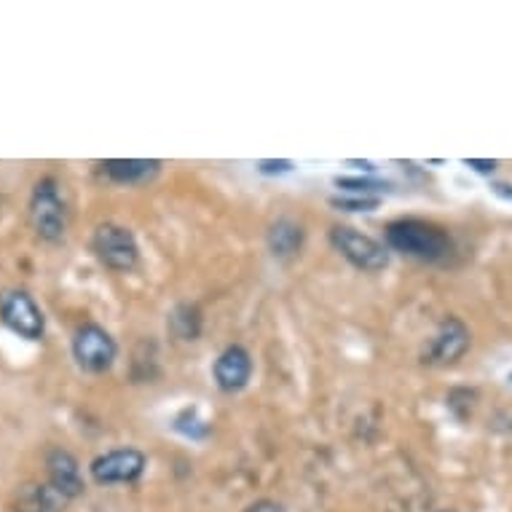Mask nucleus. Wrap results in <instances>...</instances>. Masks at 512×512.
<instances>
[{
  "mask_svg": "<svg viewBox=\"0 0 512 512\" xmlns=\"http://www.w3.org/2000/svg\"><path fill=\"white\" fill-rule=\"evenodd\" d=\"M252 376V360L242 346H228L215 360V381L223 392H239Z\"/></svg>",
  "mask_w": 512,
  "mask_h": 512,
  "instance_id": "9d476101",
  "label": "nucleus"
},
{
  "mask_svg": "<svg viewBox=\"0 0 512 512\" xmlns=\"http://www.w3.org/2000/svg\"><path fill=\"white\" fill-rule=\"evenodd\" d=\"M102 172L113 180V183H143L148 177L159 172L161 161H148V159H110L100 164Z\"/></svg>",
  "mask_w": 512,
  "mask_h": 512,
  "instance_id": "9b49d317",
  "label": "nucleus"
},
{
  "mask_svg": "<svg viewBox=\"0 0 512 512\" xmlns=\"http://www.w3.org/2000/svg\"><path fill=\"white\" fill-rule=\"evenodd\" d=\"M330 242L346 261L362 271H381L389 266V252L384 244L368 234H360L357 228L336 226L330 231Z\"/></svg>",
  "mask_w": 512,
  "mask_h": 512,
  "instance_id": "39448f33",
  "label": "nucleus"
},
{
  "mask_svg": "<svg viewBox=\"0 0 512 512\" xmlns=\"http://www.w3.org/2000/svg\"><path fill=\"white\" fill-rule=\"evenodd\" d=\"M387 244L392 250L408 255V258L427 263L445 261L451 255V250H454V242H451V236H448L445 228L419 218H403L389 223Z\"/></svg>",
  "mask_w": 512,
  "mask_h": 512,
  "instance_id": "f257e3e1",
  "label": "nucleus"
},
{
  "mask_svg": "<svg viewBox=\"0 0 512 512\" xmlns=\"http://www.w3.org/2000/svg\"><path fill=\"white\" fill-rule=\"evenodd\" d=\"M333 204L336 207H341V210L346 212H370L376 210L378 207V199H368V196H338V199H333Z\"/></svg>",
  "mask_w": 512,
  "mask_h": 512,
  "instance_id": "dca6fc26",
  "label": "nucleus"
},
{
  "mask_svg": "<svg viewBox=\"0 0 512 512\" xmlns=\"http://www.w3.org/2000/svg\"><path fill=\"white\" fill-rule=\"evenodd\" d=\"M118 346L108 330L100 325H81L73 338V357L84 370L89 373H105V370L116 362Z\"/></svg>",
  "mask_w": 512,
  "mask_h": 512,
  "instance_id": "423d86ee",
  "label": "nucleus"
},
{
  "mask_svg": "<svg viewBox=\"0 0 512 512\" xmlns=\"http://www.w3.org/2000/svg\"><path fill=\"white\" fill-rule=\"evenodd\" d=\"M301 239H303L301 226H295V223H290V220H279L269 234V244L277 258H290L293 252H298Z\"/></svg>",
  "mask_w": 512,
  "mask_h": 512,
  "instance_id": "ddd939ff",
  "label": "nucleus"
},
{
  "mask_svg": "<svg viewBox=\"0 0 512 512\" xmlns=\"http://www.w3.org/2000/svg\"><path fill=\"white\" fill-rule=\"evenodd\" d=\"M92 250L97 261L110 271H132L140 261V247L135 234L118 223H102L92 236Z\"/></svg>",
  "mask_w": 512,
  "mask_h": 512,
  "instance_id": "7ed1b4c3",
  "label": "nucleus"
},
{
  "mask_svg": "<svg viewBox=\"0 0 512 512\" xmlns=\"http://www.w3.org/2000/svg\"><path fill=\"white\" fill-rule=\"evenodd\" d=\"M467 167H472L475 172H483V175H491L496 169V161H478V159H467L464 161Z\"/></svg>",
  "mask_w": 512,
  "mask_h": 512,
  "instance_id": "6ab92c4d",
  "label": "nucleus"
},
{
  "mask_svg": "<svg viewBox=\"0 0 512 512\" xmlns=\"http://www.w3.org/2000/svg\"><path fill=\"white\" fill-rule=\"evenodd\" d=\"M65 496L57 494L51 486H38L30 483L19 491L17 499V512H62L65 507Z\"/></svg>",
  "mask_w": 512,
  "mask_h": 512,
  "instance_id": "f8f14e48",
  "label": "nucleus"
},
{
  "mask_svg": "<svg viewBox=\"0 0 512 512\" xmlns=\"http://www.w3.org/2000/svg\"><path fill=\"white\" fill-rule=\"evenodd\" d=\"M30 223L43 242H59L68 231V210L54 177L38 180L30 196Z\"/></svg>",
  "mask_w": 512,
  "mask_h": 512,
  "instance_id": "f03ea898",
  "label": "nucleus"
},
{
  "mask_svg": "<svg viewBox=\"0 0 512 512\" xmlns=\"http://www.w3.org/2000/svg\"><path fill=\"white\" fill-rule=\"evenodd\" d=\"M172 427H175L180 435L191 437V440H202V437L210 435V424L204 419H199V411H194V408H188V411L180 413Z\"/></svg>",
  "mask_w": 512,
  "mask_h": 512,
  "instance_id": "2eb2a0df",
  "label": "nucleus"
},
{
  "mask_svg": "<svg viewBox=\"0 0 512 512\" xmlns=\"http://www.w3.org/2000/svg\"><path fill=\"white\" fill-rule=\"evenodd\" d=\"M244 512H285V510H282L277 502H269V499H263V502L250 504V507H247Z\"/></svg>",
  "mask_w": 512,
  "mask_h": 512,
  "instance_id": "a211bd4d",
  "label": "nucleus"
},
{
  "mask_svg": "<svg viewBox=\"0 0 512 512\" xmlns=\"http://www.w3.org/2000/svg\"><path fill=\"white\" fill-rule=\"evenodd\" d=\"M0 322L25 341H41L46 333V319L41 306L25 290H3L0 293Z\"/></svg>",
  "mask_w": 512,
  "mask_h": 512,
  "instance_id": "20e7f679",
  "label": "nucleus"
},
{
  "mask_svg": "<svg viewBox=\"0 0 512 512\" xmlns=\"http://www.w3.org/2000/svg\"><path fill=\"white\" fill-rule=\"evenodd\" d=\"M258 169H261L263 175H285V172L293 169V161H261Z\"/></svg>",
  "mask_w": 512,
  "mask_h": 512,
  "instance_id": "f3484780",
  "label": "nucleus"
},
{
  "mask_svg": "<svg viewBox=\"0 0 512 512\" xmlns=\"http://www.w3.org/2000/svg\"><path fill=\"white\" fill-rule=\"evenodd\" d=\"M338 188H344L346 194L352 196H368L370 194H381V191H389V183L384 180H373V177H336Z\"/></svg>",
  "mask_w": 512,
  "mask_h": 512,
  "instance_id": "4468645a",
  "label": "nucleus"
},
{
  "mask_svg": "<svg viewBox=\"0 0 512 512\" xmlns=\"http://www.w3.org/2000/svg\"><path fill=\"white\" fill-rule=\"evenodd\" d=\"M467 349H470V330L464 328V322L459 319H445L437 336L432 338L427 357L435 365H448V362L459 360Z\"/></svg>",
  "mask_w": 512,
  "mask_h": 512,
  "instance_id": "1a4fd4ad",
  "label": "nucleus"
},
{
  "mask_svg": "<svg viewBox=\"0 0 512 512\" xmlns=\"http://www.w3.org/2000/svg\"><path fill=\"white\" fill-rule=\"evenodd\" d=\"M145 464H148V459H145L143 451H137V448H116V451L97 456L89 472H92L94 483H100V486L135 483L137 478H143Z\"/></svg>",
  "mask_w": 512,
  "mask_h": 512,
  "instance_id": "0eeeda50",
  "label": "nucleus"
},
{
  "mask_svg": "<svg viewBox=\"0 0 512 512\" xmlns=\"http://www.w3.org/2000/svg\"><path fill=\"white\" fill-rule=\"evenodd\" d=\"M46 470H49V486L62 494L65 499L84 494V480H81V467L78 459L70 451L51 448L46 454Z\"/></svg>",
  "mask_w": 512,
  "mask_h": 512,
  "instance_id": "6e6552de",
  "label": "nucleus"
}]
</instances>
